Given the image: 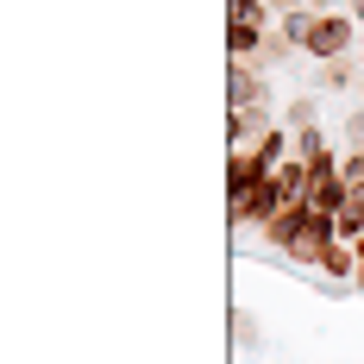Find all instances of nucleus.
<instances>
[{
    "label": "nucleus",
    "mask_w": 364,
    "mask_h": 364,
    "mask_svg": "<svg viewBox=\"0 0 364 364\" xmlns=\"http://www.w3.org/2000/svg\"><path fill=\"white\" fill-rule=\"evenodd\" d=\"M352 26H358V19H346V13H321V19H314V32H308V44H301V50H308L314 63H339V57L352 50Z\"/></svg>",
    "instance_id": "1"
},
{
    "label": "nucleus",
    "mask_w": 364,
    "mask_h": 364,
    "mask_svg": "<svg viewBox=\"0 0 364 364\" xmlns=\"http://www.w3.org/2000/svg\"><path fill=\"white\" fill-rule=\"evenodd\" d=\"M333 220L327 214H301V226H295V239H289V252L283 257H295V264H308V270H321V257L333 252Z\"/></svg>",
    "instance_id": "2"
},
{
    "label": "nucleus",
    "mask_w": 364,
    "mask_h": 364,
    "mask_svg": "<svg viewBox=\"0 0 364 364\" xmlns=\"http://www.w3.org/2000/svg\"><path fill=\"white\" fill-rule=\"evenodd\" d=\"M301 214H308L301 201H289V208H277V214L264 220V245H270V252H289V239H295V226H301Z\"/></svg>",
    "instance_id": "3"
},
{
    "label": "nucleus",
    "mask_w": 364,
    "mask_h": 364,
    "mask_svg": "<svg viewBox=\"0 0 364 364\" xmlns=\"http://www.w3.org/2000/svg\"><path fill=\"white\" fill-rule=\"evenodd\" d=\"M226 95H232V107H264V82L252 75V63H232L226 70Z\"/></svg>",
    "instance_id": "4"
},
{
    "label": "nucleus",
    "mask_w": 364,
    "mask_h": 364,
    "mask_svg": "<svg viewBox=\"0 0 364 364\" xmlns=\"http://www.w3.org/2000/svg\"><path fill=\"white\" fill-rule=\"evenodd\" d=\"M321 270H327V283H352V277H358V252H352L346 239H333V252L321 257Z\"/></svg>",
    "instance_id": "5"
},
{
    "label": "nucleus",
    "mask_w": 364,
    "mask_h": 364,
    "mask_svg": "<svg viewBox=\"0 0 364 364\" xmlns=\"http://www.w3.org/2000/svg\"><path fill=\"white\" fill-rule=\"evenodd\" d=\"M226 26H239V32H264L270 13H264V0H226Z\"/></svg>",
    "instance_id": "6"
},
{
    "label": "nucleus",
    "mask_w": 364,
    "mask_h": 364,
    "mask_svg": "<svg viewBox=\"0 0 364 364\" xmlns=\"http://www.w3.org/2000/svg\"><path fill=\"white\" fill-rule=\"evenodd\" d=\"M333 232H339L346 245H352V239H358V232H364V195H346V208L333 214Z\"/></svg>",
    "instance_id": "7"
},
{
    "label": "nucleus",
    "mask_w": 364,
    "mask_h": 364,
    "mask_svg": "<svg viewBox=\"0 0 364 364\" xmlns=\"http://www.w3.org/2000/svg\"><path fill=\"white\" fill-rule=\"evenodd\" d=\"M314 19H321V13L289 6V13H283V44H295V50H301V44H308V32H314Z\"/></svg>",
    "instance_id": "8"
},
{
    "label": "nucleus",
    "mask_w": 364,
    "mask_h": 364,
    "mask_svg": "<svg viewBox=\"0 0 364 364\" xmlns=\"http://www.w3.org/2000/svg\"><path fill=\"white\" fill-rule=\"evenodd\" d=\"M257 50H264V32H239V26H226V57H232V63H252Z\"/></svg>",
    "instance_id": "9"
},
{
    "label": "nucleus",
    "mask_w": 364,
    "mask_h": 364,
    "mask_svg": "<svg viewBox=\"0 0 364 364\" xmlns=\"http://www.w3.org/2000/svg\"><path fill=\"white\" fill-rule=\"evenodd\" d=\"M321 151H327V139H321V126H295V157H301V164H314Z\"/></svg>",
    "instance_id": "10"
},
{
    "label": "nucleus",
    "mask_w": 364,
    "mask_h": 364,
    "mask_svg": "<svg viewBox=\"0 0 364 364\" xmlns=\"http://www.w3.org/2000/svg\"><path fill=\"white\" fill-rule=\"evenodd\" d=\"M289 126H314V101H295V107H289Z\"/></svg>",
    "instance_id": "11"
},
{
    "label": "nucleus",
    "mask_w": 364,
    "mask_h": 364,
    "mask_svg": "<svg viewBox=\"0 0 364 364\" xmlns=\"http://www.w3.org/2000/svg\"><path fill=\"white\" fill-rule=\"evenodd\" d=\"M352 289H358V295H364V264H358V277H352Z\"/></svg>",
    "instance_id": "12"
},
{
    "label": "nucleus",
    "mask_w": 364,
    "mask_h": 364,
    "mask_svg": "<svg viewBox=\"0 0 364 364\" xmlns=\"http://www.w3.org/2000/svg\"><path fill=\"white\" fill-rule=\"evenodd\" d=\"M352 252H358V264H364V232H358V239H352Z\"/></svg>",
    "instance_id": "13"
}]
</instances>
